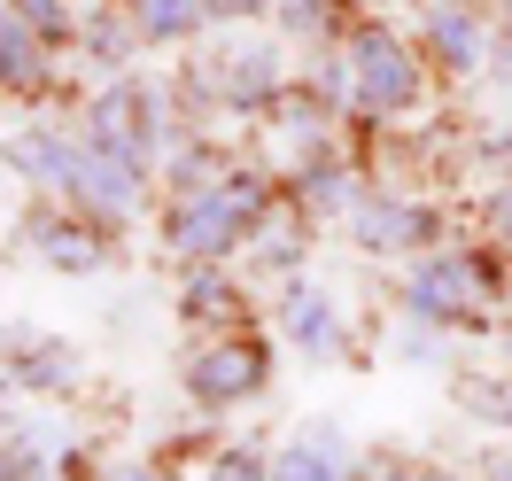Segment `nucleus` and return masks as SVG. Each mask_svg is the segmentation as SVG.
I'll use <instances>...</instances> for the list:
<instances>
[{
    "label": "nucleus",
    "mask_w": 512,
    "mask_h": 481,
    "mask_svg": "<svg viewBox=\"0 0 512 481\" xmlns=\"http://www.w3.org/2000/svg\"><path fill=\"white\" fill-rule=\"evenodd\" d=\"M24 249H32L47 272L86 280V272L109 264V225H94L86 210H70V202H39L32 218H24Z\"/></svg>",
    "instance_id": "obj_8"
},
{
    "label": "nucleus",
    "mask_w": 512,
    "mask_h": 481,
    "mask_svg": "<svg viewBox=\"0 0 512 481\" xmlns=\"http://www.w3.org/2000/svg\"><path fill=\"white\" fill-rule=\"evenodd\" d=\"M249 257H256V272H264V280H288V288H295V280H303V257H311L303 210H295V218L280 210V218H272V225H264V233L249 241Z\"/></svg>",
    "instance_id": "obj_15"
},
{
    "label": "nucleus",
    "mask_w": 512,
    "mask_h": 481,
    "mask_svg": "<svg viewBox=\"0 0 512 481\" xmlns=\"http://www.w3.org/2000/svg\"><path fill=\"white\" fill-rule=\"evenodd\" d=\"M365 450L342 435V419H303L288 443H272V481H350Z\"/></svg>",
    "instance_id": "obj_12"
},
{
    "label": "nucleus",
    "mask_w": 512,
    "mask_h": 481,
    "mask_svg": "<svg viewBox=\"0 0 512 481\" xmlns=\"http://www.w3.org/2000/svg\"><path fill=\"white\" fill-rule=\"evenodd\" d=\"M202 481H272V443L264 435H210L202 443Z\"/></svg>",
    "instance_id": "obj_17"
},
{
    "label": "nucleus",
    "mask_w": 512,
    "mask_h": 481,
    "mask_svg": "<svg viewBox=\"0 0 512 481\" xmlns=\"http://www.w3.org/2000/svg\"><path fill=\"white\" fill-rule=\"evenodd\" d=\"M489 249H505V257H512V179L489 194Z\"/></svg>",
    "instance_id": "obj_25"
},
{
    "label": "nucleus",
    "mask_w": 512,
    "mask_h": 481,
    "mask_svg": "<svg viewBox=\"0 0 512 481\" xmlns=\"http://www.w3.org/2000/svg\"><path fill=\"white\" fill-rule=\"evenodd\" d=\"M202 94L218 109H233V117H256V109H272L288 94V55L272 39H241V47H225L218 63L202 70Z\"/></svg>",
    "instance_id": "obj_7"
},
{
    "label": "nucleus",
    "mask_w": 512,
    "mask_h": 481,
    "mask_svg": "<svg viewBox=\"0 0 512 481\" xmlns=\"http://www.w3.org/2000/svg\"><path fill=\"white\" fill-rule=\"evenodd\" d=\"M280 24H288L295 39H334V32H350V24L334 16V0H280Z\"/></svg>",
    "instance_id": "obj_22"
},
{
    "label": "nucleus",
    "mask_w": 512,
    "mask_h": 481,
    "mask_svg": "<svg viewBox=\"0 0 512 481\" xmlns=\"http://www.w3.org/2000/svg\"><path fill=\"white\" fill-rule=\"evenodd\" d=\"M497 303H512V257L505 249H458V241H443V249L404 264V319L435 326V334L481 326Z\"/></svg>",
    "instance_id": "obj_2"
},
{
    "label": "nucleus",
    "mask_w": 512,
    "mask_h": 481,
    "mask_svg": "<svg viewBox=\"0 0 512 481\" xmlns=\"http://www.w3.org/2000/svg\"><path fill=\"white\" fill-rule=\"evenodd\" d=\"M94 481H179L163 458H117V466H101Z\"/></svg>",
    "instance_id": "obj_24"
},
{
    "label": "nucleus",
    "mask_w": 512,
    "mask_h": 481,
    "mask_svg": "<svg viewBox=\"0 0 512 481\" xmlns=\"http://www.w3.org/2000/svg\"><path fill=\"white\" fill-rule=\"evenodd\" d=\"M280 202H288V187L264 163H225L210 187L163 202V249L179 264H233L264 225L280 218Z\"/></svg>",
    "instance_id": "obj_1"
},
{
    "label": "nucleus",
    "mask_w": 512,
    "mask_h": 481,
    "mask_svg": "<svg viewBox=\"0 0 512 481\" xmlns=\"http://www.w3.org/2000/svg\"><path fill=\"white\" fill-rule=\"evenodd\" d=\"M179 388H187V404L202 419L249 412V404H264V388H272V342H264L256 326H218V334L187 342Z\"/></svg>",
    "instance_id": "obj_4"
},
{
    "label": "nucleus",
    "mask_w": 512,
    "mask_h": 481,
    "mask_svg": "<svg viewBox=\"0 0 512 481\" xmlns=\"http://www.w3.org/2000/svg\"><path fill=\"white\" fill-rule=\"evenodd\" d=\"M0 163H8L39 202H63L70 179H78V163H86V132L78 125H32V132H16V140L0 148Z\"/></svg>",
    "instance_id": "obj_10"
},
{
    "label": "nucleus",
    "mask_w": 512,
    "mask_h": 481,
    "mask_svg": "<svg viewBox=\"0 0 512 481\" xmlns=\"http://www.w3.org/2000/svg\"><path fill=\"white\" fill-rule=\"evenodd\" d=\"M179 319L202 326V334L249 326V288H241V272H225V264H179Z\"/></svg>",
    "instance_id": "obj_14"
},
{
    "label": "nucleus",
    "mask_w": 512,
    "mask_h": 481,
    "mask_svg": "<svg viewBox=\"0 0 512 481\" xmlns=\"http://www.w3.org/2000/svg\"><path fill=\"white\" fill-rule=\"evenodd\" d=\"M350 241L365 257H427V249H443V210L435 202H419V194H396V187H365V202L350 210Z\"/></svg>",
    "instance_id": "obj_6"
},
{
    "label": "nucleus",
    "mask_w": 512,
    "mask_h": 481,
    "mask_svg": "<svg viewBox=\"0 0 512 481\" xmlns=\"http://www.w3.org/2000/svg\"><path fill=\"white\" fill-rule=\"evenodd\" d=\"M481 481H497V474H481Z\"/></svg>",
    "instance_id": "obj_30"
},
{
    "label": "nucleus",
    "mask_w": 512,
    "mask_h": 481,
    "mask_svg": "<svg viewBox=\"0 0 512 481\" xmlns=\"http://www.w3.org/2000/svg\"><path fill=\"white\" fill-rule=\"evenodd\" d=\"M489 70H497V78L512 86V0L497 8V47H489Z\"/></svg>",
    "instance_id": "obj_27"
},
{
    "label": "nucleus",
    "mask_w": 512,
    "mask_h": 481,
    "mask_svg": "<svg viewBox=\"0 0 512 481\" xmlns=\"http://www.w3.org/2000/svg\"><path fill=\"white\" fill-rule=\"evenodd\" d=\"M78 47L94 55L101 70H125L132 47H140V24H132V0H109V8H94L86 24H78Z\"/></svg>",
    "instance_id": "obj_16"
},
{
    "label": "nucleus",
    "mask_w": 512,
    "mask_h": 481,
    "mask_svg": "<svg viewBox=\"0 0 512 481\" xmlns=\"http://www.w3.org/2000/svg\"><path fill=\"white\" fill-rule=\"evenodd\" d=\"M489 334H497V357H505V365H512V303H505V319L489 326Z\"/></svg>",
    "instance_id": "obj_28"
},
{
    "label": "nucleus",
    "mask_w": 512,
    "mask_h": 481,
    "mask_svg": "<svg viewBox=\"0 0 512 481\" xmlns=\"http://www.w3.org/2000/svg\"><path fill=\"white\" fill-rule=\"evenodd\" d=\"M350 481H458L450 466H427V458H404V450H365Z\"/></svg>",
    "instance_id": "obj_20"
},
{
    "label": "nucleus",
    "mask_w": 512,
    "mask_h": 481,
    "mask_svg": "<svg viewBox=\"0 0 512 481\" xmlns=\"http://www.w3.org/2000/svg\"><path fill=\"white\" fill-rule=\"evenodd\" d=\"M450 396H458V412L481 419L489 435H505V427H512V373H458Z\"/></svg>",
    "instance_id": "obj_19"
},
{
    "label": "nucleus",
    "mask_w": 512,
    "mask_h": 481,
    "mask_svg": "<svg viewBox=\"0 0 512 481\" xmlns=\"http://www.w3.org/2000/svg\"><path fill=\"white\" fill-rule=\"evenodd\" d=\"M489 47H497V16H481V0H427L419 8V55L443 63L450 78L489 70Z\"/></svg>",
    "instance_id": "obj_9"
},
{
    "label": "nucleus",
    "mask_w": 512,
    "mask_h": 481,
    "mask_svg": "<svg viewBox=\"0 0 512 481\" xmlns=\"http://www.w3.org/2000/svg\"><path fill=\"white\" fill-rule=\"evenodd\" d=\"M489 474H497V481H512V458H489Z\"/></svg>",
    "instance_id": "obj_29"
},
{
    "label": "nucleus",
    "mask_w": 512,
    "mask_h": 481,
    "mask_svg": "<svg viewBox=\"0 0 512 481\" xmlns=\"http://www.w3.org/2000/svg\"><path fill=\"white\" fill-rule=\"evenodd\" d=\"M419 8H427V0H419Z\"/></svg>",
    "instance_id": "obj_31"
},
{
    "label": "nucleus",
    "mask_w": 512,
    "mask_h": 481,
    "mask_svg": "<svg viewBox=\"0 0 512 481\" xmlns=\"http://www.w3.org/2000/svg\"><path fill=\"white\" fill-rule=\"evenodd\" d=\"M132 24H140V47H187L210 16L202 0H132Z\"/></svg>",
    "instance_id": "obj_18"
},
{
    "label": "nucleus",
    "mask_w": 512,
    "mask_h": 481,
    "mask_svg": "<svg viewBox=\"0 0 512 481\" xmlns=\"http://www.w3.org/2000/svg\"><path fill=\"white\" fill-rule=\"evenodd\" d=\"M396 357H412V365H443V334L419 326V319H404V326H396Z\"/></svg>",
    "instance_id": "obj_23"
},
{
    "label": "nucleus",
    "mask_w": 512,
    "mask_h": 481,
    "mask_svg": "<svg viewBox=\"0 0 512 481\" xmlns=\"http://www.w3.org/2000/svg\"><path fill=\"white\" fill-rule=\"evenodd\" d=\"M342 78H350V109L357 125H388V117H404V109H419V94H427V55H419L404 32H388V24H350L342 32Z\"/></svg>",
    "instance_id": "obj_3"
},
{
    "label": "nucleus",
    "mask_w": 512,
    "mask_h": 481,
    "mask_svg": "<svg viewBox=\"0 0 512 481\" xmlns=\"http://www.w3.org/2000/svg\"><path fill=\"white\" fill-rule=\"evenodd\" d=\"M280 334H288V350H303L311 365H350L357 357L350 311H342L326 288H303V280L280 295Z\"/></svg>",
    "instance_id": "obj_11"
},
{
    "label": "nucleus",
    "mask_w": 512,
    "mask_h": 481,
    "mask_svg": "<svg viewBox=\"0 0 512 481\" xmlns=\"http://www.w3.org/2000/svg\"><path fill=\"white\" fill-rule=\"evenodd\" d=\"M16 16H24V24L47 39V47H78V24H86L70 0H16Z\"/></svg>",
    "instance_id": "obj_21"
},
{
    "label": "nucleus",
    "mask_w": 512,
    "mask_h": 481,
    "mask_svg": "<svg viewBox=\"0 0 512 481\" xmlns=\"http://www.w3.org/2000/svg\"><path fill=\"white\" fill-rule=\"evenodd\" d=\"M55 86V47L16 16V0H0V101H32Z\"/></svg>",
    "instance_id": "obj_13"
},
{
    "label": "nucleus",
    "mask_w": 512,
    "mask_h": 481,
    "mask_svg": "<svg viewBox=\"0 0 512 481\" xmlns=\"http://www.w3.org/2000/svg\"><path fill=\"white\" fill-rule=\"evenodd\" d=\"M78 132H86L94 148H109V156L148 163V171H156L163 148L179 140V125L163 117V94L148 86V78H132V70H117V78L86 101V125H78Z\"/></svg>",
    "instance_id": "obj_5"
},
{
    "label": "nucleus",
    "mask_w": 512,
    "mask_h": 481,
    "mask_svg": "<svg viewBox=\"0 0 512 481\" xmlns=\"http://www.w3.org/2000/svg\"><path fill=\"white\" fill-rule=\"evenodd\" d=\"M272 0H202V16L210 24H249V16H264Z\"/></svg>",
    "instance_id": "obj_26"
}]
</instances>
